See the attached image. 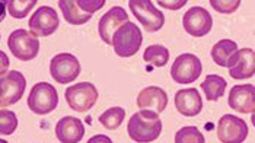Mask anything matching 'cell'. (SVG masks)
<instances>
[{"instance_id": "obj_1", "label": "cell", "mask_w": 255, "mask_h": 143, "mask_svg": "<svg viewBox=\"0 0 255 143\" xmlns=\"http://www.w3.org/2000/svg\"><path fill=\"white\" fill-rule=\"evenodd\" d=\"M127 132L131 141L137 143H150L156 141L162 133V122L156 113L141 110L128 120Z\"/></svg>"}, {"instance_id": "obj_2", "label": "cell", "mask_w": 255, "mask_h": 143, "mask_svg": "<svg viewBox=\"0 0 255 143\" xmlns=\"http://www.w3.org/2000/svg\"><path fill=\"white\" fill-rule=\"evenodd\" d=\"M141 42L143 35L140 28L136 23L128 20L114 32L111 45L114 47L116 54L120 57H131L140 50Z\"/></svg>"}, {"instance_id": "obj_3", "label": "cell", "mask_w": 255, "mask_h": 143, "mask_svg": "<svg viewBox=\"0 0 255 143\" xmlns=\"http://www.w3.org/2000/svg\"><path fill=\"white\" fill-rule=\"evenodd\" d=\"M59 105V95L53 85L48 82L35 83L28 97V107L32 113L45 116L53 113Z\"/></svg>"}, {"instance_id": "obj_4", "label": "cell", "mask_w": 255, "mask_h": 143, "mask_svg": "<svg viewBox=\"0 0 255 143\" xmlns=\"http://www.w3.org/2000/svg\"><path fill=\"white\" fill-rule=\"evenodd\" d=\"M64 97L72 110L86 113L98 101V89L91 82H80L69 86L64 92Z\"/></svg>"}, {"instance_id": "obj_5", "label": "cell", "mask_w": 255, "mask_h": 143, "mask_svg": "<svg viewBox=\"0 0 255 143\" xmlns=\"http://www.w3.org/2000/svg\"><path fill=\"white\" fill-rule=\"evenodd\" d=\"M7 45L12 54L20 61H31L38 56V38L25 29L13 31L7 38Z\"/></svg>"}, {"instance_id": "obj_6", "label": "cell", "mask_w": 255, "mask_h": 143, "mask_svg": "<svg viewBox=\"0 0 255 143\" xmlns=\"http://www.w3.org/2000/svg\"><path fill=\"white\" fill-rule=\"evenodd\" d=\"M128 6L147 32H156L163 26L165 16L150 0H130Z\"/></svg>"}, {"instance_id": "obj_7", "label": "cell", "mask_w": 255, "mask_h": 143, "mask_svg": "<svg viewBox=\"0 0 255 143\" xmlns=\"http://www.w3.org/2000/svg\"><path fill=\"white\" fill-rule=\"evenodd\" d=\"M26 79L18 70L7 72L0 76V108L13 105L23 97Z\"/></svg>"}, {"instance_id": "obj_8", "label": "cell", "mask_w": 255, "mask_h": 143, "mask_svg": "<svg viewBox=\"0 0 255 143\" xmlns=\"http://www.w3.org/2000/svg\"><path fill=\"white\" fill-rule=\"evenodd\" d=\"M201 70H203V66H201L200 59L194 54L185 53L175 59L171 67V76L179 85H188L200 78Z\"/></svg>"}, {"instance_id": "obj_9", "label": "cell", "mask_w": 255, "mask_h": 143, "mask_svg": "<svg viewBox=\"0 0 255 143\" xmlns=\"http://www.w3.org/2000/svg\"><path fill=\"white\" fill-rule=\"evenodd\" d=\"M80 63L79 60L69 53H61L51 59L50 63V73L53 79L61 85H67L73 82L80 73Z\"/></svg>"}, {"instance_id": "obj_10", "label": "cell", "mask_w": 255, "mask_h": 143, "mask_svg": "<svg viewBox=\"0 0 255 143\" xmlns=\"http://www.w3.org/2000/svg\"><path fill=\"white\" fill-rule=\"evenodd\" d=\"M28 26L31 29V34L35 35L37 38L48 37L59 29V15H57L56 9H53L51 6H41L31 16Z\"/></svg>"}, {"instance_id": "obj_11", "label": "cell", "mask_w": 255, "mask_h": 143, "mask_svg": "<svg viewBox=\"0 0 255 143\" xmlns=\"http://www.w3.org/2000/svg\"><path fill=\"white\" fill-rule=\"evenodd\" d=\"M182 26L191 37H204L212 31L213 18L207 9L201 6H194L188 9L182 16Z\"/></svg>"}, {"instance_id": "obj_12", "label": "cell", "mask_w": 255, "mask_h": 143, "mask_svg": "<svg viewBox=\"0 0 255 143\" xmlns=\"http://www.w3.org/2000/svg\"><path fill=\"white\" fill-rule=\"evenodd\" d=\"M248 136V126L242 119L225 114L217 123V138L222 143H244Z\"/></svg>"}, {"instance_id": "obj_13", "label": "cell", "mask_w": 255, "mask_h": 143, "mask_svg": "<svg viewBox=\"0 0 255 143\" xmlns=\"http://www.w3.org/2000/svg\"><path fill=\"white\" fill-rule=\"evenodd\" d=\"M126 22H128V15L126 12V9H123L121 6H114L111 7L101 19L98 23V31L101 40L105 44L111 45L113 35L117 31L121 25H124Z\"/></svg>"}, {"instance_id": "obj_14", "label": "cell", "mask_w": 255, "mask_h": 143, "mask_svg": "<svg viewBox=\"0 0 255 143\" xmlns=\"http://www.w3.org/2000/svg\"><path fill=\"white\" fill-rule=\"evenodd\" d=\"M255 72V53L253 48L238 50L229 64V75L234 79H250Z\"/></svg>"}, {"instance_id": "obj_15", "label": "cell", "mask_w": 255, "mask_h": 143, "mask_svg": "<svg viewBox=\"0 0 255 143\" xmlns=\"http://www.w3.org/2000/svg\"><path fill=\"white\" fill-rule=\"evenodd\" d=\"M254 85H235L229 94V107L241 114H254Z\"/></svg>"}, {"instance_id": "obj_16", "label": "cell", "mask_w": 255, "mask_h": 143, "mask_svg": "<svg viewBox=\"0 0 255 143\" xmlns=\"http://www.w3.org/2000/svg\"><path fill=\"white\" fill-rule=\"evenodd\" d=\"M175 108L185 117H196L203 110V101L196 88L179 89L175 94Z\"/></svg>"}, {"instance_id": "obj_17", "label": "cell", "mask_w": 255, "mask_h": 143, "mask_svg": "<svg viewBox=\"0 0 255 143\" xmlns=\"http://www.w3.org/2000/svg\"><path fill=\"white\" fill-rule=\"evenodd\" d=\"M137 105L138 108L160 114L168 105V95L159 86H147L141 89L137 95Z\"/></svg>"}, {"instance_id": "obj_18", "label": "cell", "mask_w": 255, "mask_h": 143, "mask_svg": "<svg viewBox=\"0 0 255 143\" xmlns=\"http://www.w3.org/2000/svg\"><path fill=\"white\" fill-rule=\"evenodd\" d=\"M85 136V126L76 117H63L56 124V138L60 143H79Z\"/></svg>"}, {"instance_id": "obj_19", "label": "cell", "mask_w": 255, "mask_h": 143, "mask_svg": "<svg viewBox=\"0 0 255 143\" xmlns=\"http://www.w3.org/2000/svg\"><path fill=\"white\" fill-rule=\"evenodd\" d=\"M238 44L232 40H220L212 48V59L220 67H229L232 57L238 51Z\"/></svg>"}, {"instance_id": "obj_20", "label": "cell", "mask_w": 255, "mask_h": 143, "mask_svg": "<svg viewBox=\"0 0 255 143\" xmlns=\"http://www.w3.org/2000/svg\"><path fill=\"white\" fill-rule=\"evenodd\" d=\"M59 6L64 19L70 25H82L92 18V15H88L83 10H80L76 0H60Z\"/></svg>"}, {"instance_id": "obj_21", "label": "cell", "mask_w": 255, "mask_h": 143, "mask_svg": "<svg viewBox=\"0 0 255 143\" xmlns=\"http://www.w3.org/2000/svg\"><path fill=\"white\" fill-rule=\"evenodd\" d=\"M228 83L219 75H207L201 83V89L209 101H217L220 97L225 95Z\"/></svg>"}, {"instance_id": "obj_22", "label": "cell", "mask_w": 255, "mask_h": 143, "mask_svg": "<svg viewBox=\"0 0 255 143\" xmlns=\"http://www.w3.org/2000/svg\"><path fill=\"white\" fill-rule=\"evenodd\" d=\"M143 60L149 63V64H152V66H155V67H163L169 61V51H168L166 47L159 45V44L149 45L144 50Z\"/></svg>"}, {"instance_id": "obj_23", "label": "cell", "mask_w": 255, "mask_h": 143, "mask_svg": "<svg viewBox=\"0 0 255 143\" xmlns=\"http://www.w3.org/2000/svg\"><path fill=\"white\" fill-rule=\"evenodd\" d=\"M124 119H126V111L121 107H113L101 114L99 123L108 130H116L124 122Z\"/></svg>"}, {"instance_id": "obj_24", "label": "cell", "mask_w": 255, "mask_h": 143, "mask_svg": "<svg viewBox=\"0 0 255 143\" xmlns=\"http://www.w3.org/2000/svg\"><path fill=\"white\" fill-rule=\"evenodd\" d=\"M37 0H7V10L12 18L23 19L35 6Z\"/></svg>"}, {"instance_id": "obj_25", "label": "cell", "mask_w": 255, "mask_h": 143, "mask_svg": "<svg viewBox=\"0 0 255 143\" xmlns=\"http://www.w3.org/2000/svg\"><path fill=\"white\" fill-rule=\"evenodd\" d=\"M175 143H206V139L197 127L187 126L177 132Z\"/></svg>"}, {"instance_id": "obj_26", "label": "cell", "mask_w": 255, "mask_h": 143, "mask_svg": "<svg viewBox=\"0 0 255 143\" xmlns=\"http://www.w3.org/2000/svg\"><path fill=\"white\" fill-rule=\"evenodd\" d=\"M18 127V117L10 110H0V135L10 136Z\"/></svg>"}, {"instance_id": "obj_27", "label": "cell", "mask_w": 255, "mask_h": 143, "mask_svg": "<svg viewBox=\"0 0 255 143\" xmlns=\"http://www.w3.org/2000/svg\"><path fill=\"white\" fill-rule=\"evenodd\" d=\"M212 7L219 13H234L241 4V0H210Z\"/></svg>"}, {"instance_id": "obj_28", "label": "cell", "mask_w": 255, "mask_h": 143, "mask_svg": "<svg viewBox=\"0 0 255 143\" xmlns=\"http://www.w3.org/2000/svg\"><path fill=\"white\" fill-rule=\"evenodd\" d=\"M76 3L80 10H83L88 15H92L105 4V0H76Z\"/></svg>"}, {"instance_id": "obj_29", "label": "cell", "mask_w": 255, "mask_h": 143, "mask_svg": "<svg viewBox=\"0 0 255 143\" xmlns=\"http://www.w3.org/2000/svg\"><path fill=\"white\" fill-rule=\"evenodd\" d=\"M187 3V0H178V1H166V0H159L157 4L162 6V7H166V9H171V10H178L181 9L184 4Z\"/></svg>"}, {"instance_id": "obj_30", "label": "cell", "mask_w": 255, "mask_h": 143, "mask_svg": "<svg viewBox=\"0 0 255 143\" xmlns=\"http://www.w3.org/2000/svg\"><path fill=\"white\" fill-rule=\"evenodd\" d=\"M9 69V57L6 56L4 51H0V76L7 73Z\"/></svg>"}, {"instance_id": "obj_31", "label": "cell", "mask_w": 255, "mask_h": 143, "mask_svg": "<svg viewBox=\"0 0 255 143\" xmlns=\"http://www.w3.org/2000/svg\"><path fill=\"white\" fill-rule=\"evenodd\" d=\"M88 143H113V141L108 136H105V135H97V136L91 138L88 141Z\"/></svg>"}, {"instance_id": "obj_32", "label": "cell", "mask_w": 255, "mask_h": 143, "mask_svg": "<svg viewBox=\"0 0 255 143\" xmlns=\"http://www.w3.org/2000/svg\"><path fill=\"white\" fill-rule=\"evenodd\" d=\"M4 18H6V1L0 0V22H3Z\"/></svg>"}, {"instance_id": "obj_33", "label": "cell", "mask_w": 255, "mask_h": 143, "mask_svg": "<svg viewBox=\"0 0 255 143\" xmlns=\"http://www.w3.org/2000/svg\"><path fill=\"white\" fill-rule=\"evenodd\" d=\"M0 143H7L6 141H3V139H0Z\"/></svg>"}]
</instances>
